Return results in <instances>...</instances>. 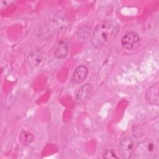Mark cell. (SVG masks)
<instances>
[{
    "label": "cell",
    "mask_w": 159,
    "mask_h": 159,
    "mask_svg": "<svg viewBox=\"0 0 159 159\" xmlns=\"http://www.w3.org/2000/svg\"><path fill=\"white\" fill-rule=\"evenodd\" d=\"M119 31V25L114 20H106L97 25L92 35L93 45L100 48L110 42Z\"/></svg>",
    "instance_id": "cell-1"
},
{
    "label": "cell",
    "mask_w": 159,
    "mask_h": 159,
    "mask_svg": "<svg viewBox=\"0 0 159 159\" xmlns=\"http://www.w3.org/2000/svg\"><path fill=\"white\" fill-rule=\"evenodd\" d=\"M157 152V147L154 142L151 140L139 143L135 150H134L135 157L139 158H153Z\"/></svg>",
    "instance_id": "cell-2"
},
{
    "label": "cell",
    "mask_w": 159,
    "mask_h": 159,
    "mask_svg": "<svg viewBox=\"0 0 159 159\" xmlns=\"http://www.w3.org/2000/svg\"><path fill=\"white\" fill-rule=\"evenodd\" d=\"M140 43V39L139 34L134 32H130L125 34L121 39L122 47L128 50L137 49Z\"/></svg>",
    "instance_id": "cell-3"
},
{
    "label": "cell",
    "mask_w": 159,
    "mask_h": 159,
    "mask_svg": "<svg viewBox=\"0 0 159 159\" xmlns=\"http://www.w3.org/2000/svg\"><path fill=\"white\" fill-rule=\"evenodd\" d=\"M120 154L123 158H130L134 153V142L129 136L124 137L119 145Z\"/></svg>",
    "instance_id": "cell-4"
},
{
    "label": "cell",
    "mask_w": 159,
    "mask_h": 159,
    "mask_svg": "<svg viewBox=\"0 0 159 159\" xmlns=\"http://www.w3.org/2000/svg\"><path fill=\"white\" fill-rule=\"evenodd\" d=\"M158 83H156L150 86L145 94V99L148 103L158 106L159 104Z\"/></svg>",
    "instance_id": "cell-5"
},
{
    "label": "cell",
    "mask_w": 159,
    "mask_h": 159,
    "mask_svg": "<svg viewBox=\"0 0 159 159\" xmlns=\"http://www.w3.org/2000/svg\"><path fill=\"white\" fill-rule=\"evenodd\" d=\"M88 73V69L84 65L78 66L74 71L71 81L74 84H80L86 79Z\"/></svg>",
    "instance_id": "cell-6"
},
{
    "label": "cell",
    "mask_w": 159,
    "mask_h": 159,
    "mask_svg": "<svg viewBox=\"0 0 159 159\" xmlns=\"http://www.w3.org/2000/svg\"><path fill=\"white\" fill-rule=\"evenodd\" d=\"M92 93V88L88 83L83 85L78 90L76 94V99L81 102H86L90 98Z\"/></svg>",
    "instance_id": "cell-7"
},
{
    "label": "cell",
    "mask_w": 159,
    "mask_h": 159,
    "mask_svg": "<svg viewBox=\"0 0 159 159\" xmlns=\"http://www.w3.org/2000/svg\"><path fill=\"white\" fill-rule=\"evenodd\" d=\"M68 51V48L66 42L65 40H61L57 43L55 48L54 55L57 58L63 59L67 56Z\"/></svg>",
    "instance_id": "cell-8"
},
{
    "label": "cell",
    "mask_w": 159,
    "mask_h": 159,
    "mask_svg": "<svg viewBox=\"0 0 159 159\" xmlns=\"http://www.w3.org/2000/svg\"><path fill=\"white\" fill-rule=\"evenodd\" d=\"M42 60V55L38 51L35 50L31 52L27 56V61L28 65L32 68L37 67Z\"/></svg>",
    "instance_id": "cell-9"
},
{
    "label": "cell",
    "mask_w": 159,
    "mask_h": 159,
    "mask_svg": "<svg viewBox=\"0 0 159 159\" xmlns=\"http://www.w3.org/2000/svg\"><path fill=\"white\" fill-rule=\"evenodd\" d=\"M19 142L23 145H29L34 140V136L27 131H22L19 134Z\"/></svg>",
    "instance_id": "cell-10"
},
{
    "label": "cell",
    "mask_w": 159,
    "mask_h": 159,
    "mask_svg": "<svg viewBox=\"0 0 159 159\" xmlns=\"http://www.w3.org/2000/svg\"><path fill=\"white\" fill-rule=\"evenodd\" d=\"M103 157L106 158H118V157L116 156L115 153L111 149L106 150L104 154Z\"/></svg>",
    "instance_id": "cell-11"
}]
</instances>
